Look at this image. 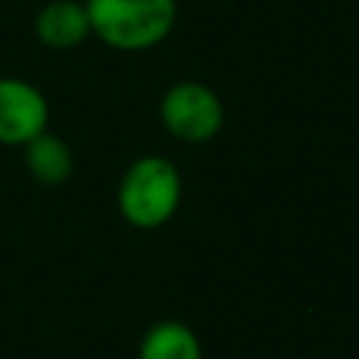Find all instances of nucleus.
Instances as JSON below:
<instances>
[{"label": "nucleus", "instance_id": "nucleus-1", "mask_svg": "<svg viewBox=\"0 0 359 359\" xmlns=\"http://www.w3.org/2000/svg\"><path fill=\"white\" fill-rule=\"evenodd\" d=\"M90 28L115 50H146L168 36L177 0H84Z\"/></svg>", "mask_w": 359, "mask_h": 359}, {"label": "nucleus", "instance_id": "nucleus-2", "mask_svg": "<svg viewBox=\"0 0 359 359\" xmlns=\"http://www.w3.org/2000/svg\"><path fill=\"white\" fill-rule=\"evenodd\" d=\"M180 196H182L180 171L174 168V163H168L160 154L137 157L123 171L118 185V208L123 219L143 230L165 224L177 213Z\"/></svg>", "mask_w": 359, "mask_h": 359}, {"label": "nucleus", "instance_id": "nucleus-3", "mask_svg": "<svg viewBox=\"0 0 359 359\" xmlns=\"http://www.w3.org/2000/svg\"><path fill=\"white\" fill-rule=\"evenodd\" d=\"M160 118L174 137L185 143H205L222 129L224 109L208 84L180 81L165 90L160 101Z\"/></svg>", "mask_w": 359, "mask_h": 359}, {"label": "nucleus", "instance_id": "nucleus-4", "mask_svg": "<svg viewBox=\"0 0 359 359\" xmlns=\"http://www.w3.org/2000/svg\"><path fill=\"white\" fill-rule=\"evenodd\" d=\"M48 126L45 95L22 79H0V143L25 146Z\"/></svg>", "mask_w": 359, "mask_h": 359}, {"label": "nucleus", "instance_id": "nucleus-5", "mask_svg": "<svg viewBox=\"0 0 359 359\" xmlns=\"http://www.w3.org/2000/svg\"><path fill=\"white\" fill-rule=\"evenodd\" d=\"M34 28H36V36L56 50H70L93 34L87 8L84 3H76V0H50L36 14Z\"/></svg>", "mask_w": 359, "mask_h": 359}, {"label": "nucleus", "instance_id": "nucleus-6", "mask_svg": "<svg viewBox=\"0 0 359 359\" xmlns=\"http://www.w3.org/2000/svg\"><path fill=\"white\" fill-rule=\"evenodd\" d=\"M25 165L39 182L62 185L73 174V151L59 135L42 132L25 143Z\"/></svg>", "mask_w": 359, "mask_h": 359}, {"label": "nucleus", "instance_id": "nucleus-7", "mask_svg": "<svg viewBox=\"0 0 359 359\" xmlns=\"http://www.w3.org/2000/svg\"><path fill=\"white\" fill-rule=\"evenodd\" d=\"M140 359H202L196 334L182 323H157L140 342Z\"/></svg>", "mask_w": 359, "mask_h": 359}]
</instances>
